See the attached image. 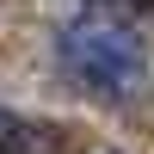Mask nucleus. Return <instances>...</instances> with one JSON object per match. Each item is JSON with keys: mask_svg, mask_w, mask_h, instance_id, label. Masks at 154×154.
<instances>
[{"mask_svg": "<svg viewBox=\"0 0 154 154\" xmlns=\"http://www.w3.org/2000/svg\"><path fill=\"white\" fill-rule=\"evenodd\" d=\"M0 154H62V130L0 105Z\"/></svg>", "mask_w": 154, "mask_h": 154, "instance_id": "f03ea898", "label": "nucleus"}, {"mask_svg": "<svg viewBox=\"0 0 154 154\" xmlns=\"http://www.w3.org/2000/svg\"><path fill=\"white\" fill-rule=\"evenodd\" d=\"M62 62L80 86L93 93H130L136 80L148 74V49L130 25L117 19H74L62 31Z\"/></svg>", "mask_w": 154, "mask_h": 154, "instance_id": "f257e3e1", "label": "nucleus"}]
</instances>
